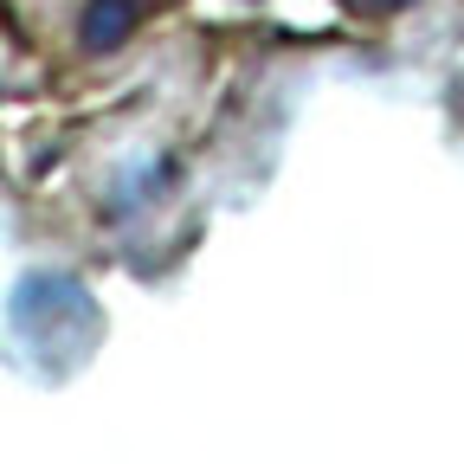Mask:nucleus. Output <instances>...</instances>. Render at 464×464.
<instances>
[{"label":"nucleus","instance_id":"obj_1","mask_svg":"<svg viewBox=\"0 0 464 464\" xmlns=\"http://www.w3.org/2000/svg\"><path fill=\"white\" fill-rule=\"evenodd\" d=\"M14 323L20 335L33 342V362L65 374L84 348L97 342V304L84 297V290L72 277H33L14 290Z\"/></svg>","mask_w":464,"mask_h":464},{"label":"nucleus","instance_id":"obj_2","mask_svg":"<svg viewBox=\"0 0 464 464\" xmlns=\"http://www.w3.org/2000/svg\"><path fill=\"white\" fill-rule=\"evenodd\" d=\"M136 33V0H91V14H84V45L91 52H116Z\"/></svg>","mask_w":464,"mask_h":464},{"label":"nucleus","instance_id":"obj_3","mask_svg":"<svg viewBox=\"0 0 464 464\" xmlns=\"http://www.w3.org/2000/svg\"><path fill=\"white\" fill-rule=\"evenodd\" d=\"M348 14H362V20H387V14H400V7H413V0H342Z\"/></svg>","mask_w":464,"mask_h":464}]
</instances>
